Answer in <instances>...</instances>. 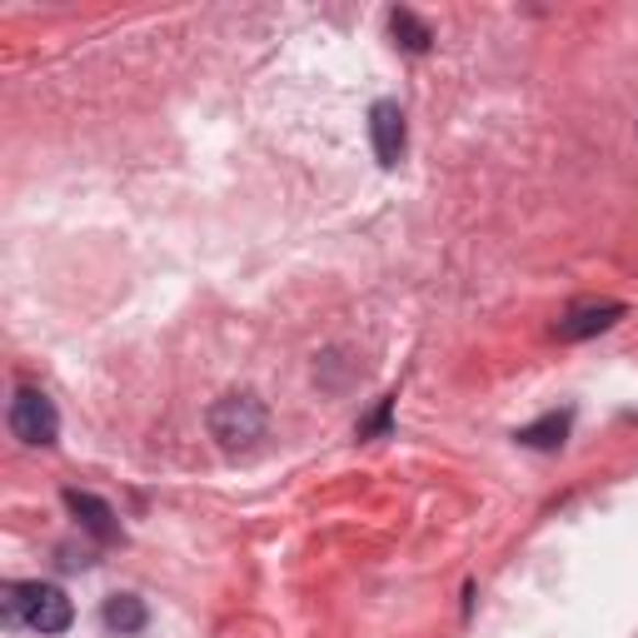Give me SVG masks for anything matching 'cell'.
I'll use <instances>...</instances> for the list:
<instances>
[{"label":"cell","instance_id":"obj_5","mask_svg":"<svg viewBox=\"0 0 638 638\" xmlns=\"http://www.w3.org/2000/svg\"><path fill=\"white\" fill-rule=\"evenodd\" d=\"M369 141H374V155L384 170H394L404 155V110L400 100H374L369 105Z\"/></svg>","mask_w":638,"mask_h":638},{"label":"cell","instance_id":"obj_7","mask_svg":"<svg viewBox=\"0 0 638 638\" xmlns=\"http://www.w3.org/2000/svg\"><path fill=\"white\" fill-rule=\"evenodd\" d=\"M100 618H105L110 634L135 638V634H145V624H150V608H145V598H135V594H110L105 608H100Z\"/></svg>","mask_w":638,"mask_h":638},{"label":"cell","instance_id":"obj_2","mask_svg":"<svg viewBox=\"0 0 638 638\" xmlns=\"http://www.w3.org/2000/svg\"><path fill=\"white\" fill-rule=\"evenodd\" d=\"M265 429H270V414H265V404L255 400V394H220L215 404H210V434L220 439V449H255V444L265 439Z\"/></svg>","mask_w":638,"mask_h":638},{"label":"cell","instance_id":"obj_9","mask_svg":"<svg viewBox=\"0 0 638 638\" xmlns=\"http://www.w3.org/2000/svg\"><path fill=\"white\" fill-rule=\"evenodd\" d=\"M390 35H394V45L410 51V55H424L434 45V31L414 11H404V5H394V11H390Z\"/></svg>","mask_w":638,"mask_h":638},{"label":"cell","instance_id":"obj_4","mask_svg":"<svg viewBox=\"0 0 638 638\" xmlns=\"http://www.w3.org/2000/svg\"><path fill=\"white\" fill-rule=\"evenodd\" d=\"M624 314H628L624 300H579V304L563 310L559 339H569V345H573V339H594V335H604V329H614Z\"/></svg>","mask_w":638,"mask_h":638},{"label":"cell","instance_id":"obj_3","mask_svg":"<svg viewBox=\"0 0 638 638\" xmlns=\"http://www.w3.org/2000/svg\"><path fill=\"white\" fill-rule=\"evenodd\" d=\"M11 434L21 444H31V449H51V444L60 439V414H55L51 394L15 390V400H11Z\"/></svg>","mask_w":638,"mask_h":638},{"label":"cell","instance_id":"obj_10","mask_svg":"<svg viewBox=\"0 0 638 638\" xmlns=\"http://www.w3.org/2000/svg\"><path fill=\"white\" fill-rule=\"evenodd\" d=\"M390 414H394V394H390V400H379V410L369 414L365 424H359V439H369V434H384V429H390Z\"/></svg>","mask_w":638,"mask_h":638},{"label":"cell","instance_id":"obj_1","mask_svg":"<svg viewBox=\"0 0 638 638\" xmlns=\"http://www.w3.org/2000/svg\"><path fill=\"white\" fill-rule=\"evenodd\" d=\"M0 614H5L11 628H31L41 638H60L76 624V604L66 598V589L55 584H5Z\"/></svg>","mask_w":638,"mask_h":638},{"label":"cell","instance_id":"obj_8","mask_svg":"<svg viewBox=\"0 0 638 638\" xmlns=\"http://www.w3.org/2000/svg\"><path fill=\"white\" fill-rule=\"evenodd\" d=\"M569 429H573V414H569V410H549V414H544V419L524 424V429L514 434V439H519L524 449H563Z\"/></svg>","mask_w":638,"mask_h":638},{"label":"cell","instance_id":"obj_6","mask_svg":"<svg viewBox=\"0 0 638 638\" xmlns=\"http://www.w3.org/2000/svg\"><path fill=\"white\" fill-rule=\"evenodd\" d=\"M66 508L76 514V524L96 544H120V519H115V508H110L105 499L86 494V489H66Z\"/></svg>","mask_w":638,"mask_h":638}]
</instances>
